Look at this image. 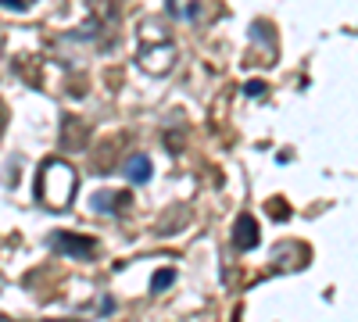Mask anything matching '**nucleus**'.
I'll list each match as a JSON object with an SVG mask.
<instances>
[{
    "label": "nucleus",
    "mask_w": 358,
    "mask_h": 322,
    "mask_svg": "<svg viewBox=\"0 0 358 322\" xmlns=\"http://www.w3.org/2000/svg\"><path fill=\"white\" fill-rule=\"evenodd\" d=\"M79 193V172L65 158H47L36 172V204L47 212H65Z\"/></svg>",
    "instance_id": "f257e3e1"
},
{
    "label": "nucleus",
    "mask_w": 358,
    "mask_h": 322,
    "mask_svg": "<svg viewBox=\"0 0 358 322\" xmlns=\"http://www.w3.org/2000/svg\"><path fill=\"white\" fill-rule=\"evenodd\" d=\"M169 15L183 25H208L219 15V0H169Z\"/></svg>",
    "instance_id": "39448f33"
},
{
    "label": "nucleus",
    "mask_w": 358,
    "mask_h": 322,
    "mask_svg": "<svg viewBox=\"0 0 358 322\" xmlns=\"http://www.w3.org/2000/svg\"><path fill=\"white\" fill-rule=\"evenodd\" d=\"M268 215H273L276 222H287V219H290V208H287V204L276 197V200H268Z\"/></svg>",
    "instance_id": "9b49d317"
},
{
    "label": "nucleus",
    "mask_w": 358,
    "mask_h": 322,
    "mask_svg": "<svg viewBox=\"0 0 358 322\" xmlns=\"http://www.w3.org/2000/svg\"><path fill=\"white\" fill-rule=\"evenodd\" d=\"M136 61L143 72L151 75H165L176 65V43L169 36V29L158 25L155 18H143L140 22V47H136Z\"/></svg>",
    "instance_id": "f03ea898"
},
{
    "label": "nucleus",
    "mask_w": 358,
    "mask_h": 322,
    "mask_svg": "<svg viewBox=\"0 0 358 322\" xmlns=\"http://www.w3.org/2000/svg\"><path fill=\"white\" fill-rule=\"evenodd\" d=\"M126 175L133 183H147V180H151V158H147V154H129L126 158Z\"/></svg>",
    "instance_id": "1a4fd4ad"
},
{
    "label": "nucleus",
    "mask_w": 358,
    "mask_h": 322,
    "mask_svg": "<svg viewBox=\"0 0 358 322\" xmlns=\"http://www.w3.org/2000/svg\"><path fill=\"white\" fill-rule=\"evenodd\" d=\"M118 22V4H111V0H90V22L83 29H76V43H97L101 47V36L111 33Z\"/></svg>",
    "instance_id": "20e7f679"
},
{
    "label": "nucleus",
    "mask_w": 358,
    "mask_h": 322,
    "mask_svg": "<svg viewBox=\"0 0 358 322\" xmlns=\"http://www.w3.org/2000/svg\"><path fill=\"white\" fill-rule=\"evenodd\" d=\"M47 251L62 254V258H72V261H94L101 244L94 237H83V233H72V229H54L47 237Z\"/></svg>",
    "instance_id": "7ed1b4c3"
},
{
    "label": "nucleus",
    "mask_w": 358,
    "mask_h": 322,
    "mask_svg": "<svg viewBox=\"0 0 358 322\" xmlns=\"http://www.w3.org/2000/svg\"><path fill=\"white\" fill-rule=\"evenodd\" d=\"M62 147L65 151H86L90 143V126L86 119H79V115H62Z\"/></svg>",
    "instance_id": "0eeeda50"
},
{
    "label": "nucleus",
    "mask_w": 358,
    "mask_h": 322,
    "mask_svg": "<svg viewBox=\"0 0 358 322\" xmlns=\"http://www.w3.org/2000/svg\"><path fill=\"white\" fill-rule=\"evenodd\" d=\"M4 129H8V104L0 101V133H4Z\"/></svg>",
    "instance_id": "ddd939ff"
},
{
    "label": "nucleus",
    "mask_w": 358,
    "mask_h": 322,
    "mask_svg": "<svg viewBox=\"0 0 358 322\" xmlns=\"http://www.w3.org/2000/svg\"><path fill=\"white\" fill-rule=\"evenodd\" d=\"M176 283V269H162V272H155V294H158V290H165V286H172Z\"/></svg>",
    "instance_id": "9d476101"
},
{
    "label": "nucleus",
    "mask_w": 358,
    "mask_h": 322,
    "mask_svg": "<svg viewBox=\"0 0 358 322\" xmlns=\"http://www.w3.org/2000/svg\"><path fill=\"white\" fill-rule=\"evenodd\" d=\"M129 204H133V193L129 190H97L94 197H90L94 215H122Z\"/></svg>",
    "instance_id": "423d86ee"
},
{
    "label": "nucleus",
    "mask_w": 358,
    "mask_h": 322,
    "mask_svg": "<svg viewBox=\"0 0 358 322\" xmlns=\"http://www.w3.org/2000/svg\"><path fill=\"white\" fill-rule=\"evenodd\" d=\"M244 94H248V97H262V94H265V82H262V79L244 82Z\"/></svg>",
    "instance_id": "f8f14e48"
},
{
    "label": "nucleus",
    "mask_w": 358,
    "mask_h": 322,
    "mask_svg": "<svg viewBox=\"0 0 358 322\" xmlns=\"http://www.w3.org/2000/svg\"><path fill=\"white\" fill-rule=\"evenodd\" d=\"M233 247L241 254L258 247V222H255V215H248V212L236 215V222H233Z\"/></svg>",
    "instance_id": "6e6552de"
}]
</instances>
